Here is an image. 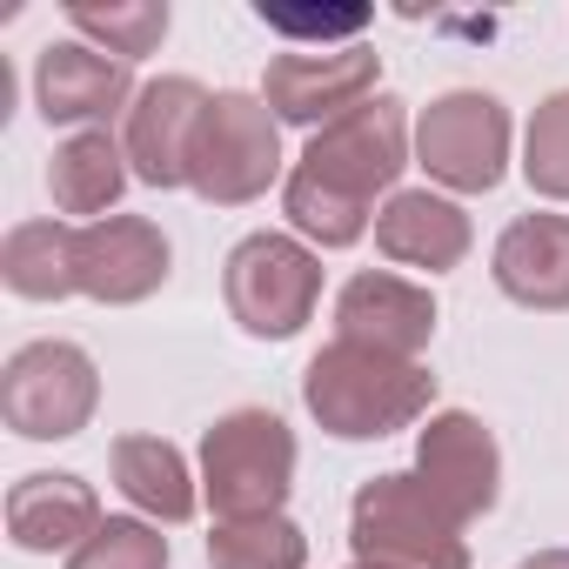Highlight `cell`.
Masks as SVG:
<instances>
[{"label":"cell","mask_w":569,"mask_h":569,"mask_svg":"<svg viewBox=\"0 0 569 569\" xmlns=\"http://www.w3.org/2000/svg\"><path fill=\"white\" fill-rule=\"evenodd\" d=\"M34 101L54 128L88 134L134 101V74H128V61H114L101 48L61 41V48H41V61H34Z\"/></svg>","instance_id":"cell-13"},{"label":"cell","mask_w":569,"mask_h":569,"mask_svg":"<svg viewBox=\"0 0 569 569\" xmlns=\"http://www.w3.org/2000/svg\"><path fill=\"white\" fill-rule=\"evenodd\" d=\"M114 489L148 509L154 522H188L194 516V482H188V462L168 436H121L114 442Z\"/></svg>","instance_id":"cell-20"},{"label":"cell","mask_w":569,"mask_h":569,"mask_svg":"<svg viewBox=\"0 0 569 569\" xmlns=\"http://www.w3.org/2000/svg\"><path fill=\"white\" fill-rule=\"evenodd\" d=\"M496 289L522 309H569V214H522L502 228Z\"/></svg>","instance_id":"cell-16"},{"label":"cell","mask_w":569,"mask_h":569,"mask_svg":"<svg viewBox=\"0 0 569 569\" xmlns=\"http://www.w3.org/2000/svg\"><path fill=\"white\" fill-rule=\"evenodd\" d=\"M376 88V54L369 48H336V54H274L261 101L274 121H302V128H329L342 114H356Z\"/></svg>","instance_id":"cell-11"},{"label":"cell","mask_w":569,"mask_h":569,"mask_svg":"<svg viewBox=\"0 0 569 569\" xmlns=\"http://www.w3.org/2000/svg\"><path fill=\"white\" fill-rule=\"evenodd\" d=\"M416 482H422L456 522H476V516L496 509L502 449H496V436H489L476 416L449 409V416H436V422L422 429V442H416Z\"/></svg>","instance_id":"cell-9"},{"label":"cell","mask_w":569,"mask_h":569,"mask_svg":"<svg viewBox=\"0 0 569 569\" xmlns=\"http://www.w3.org/2000/svg\"><path fill=\"white\" fill-rule=\"evenodd\" d=\"M128 148L108 141V128H88V134H68L54 148V168H48V188H54V208L61 214H88L101 221L114 208V194L128 188Z\"/></svg>","instance_id":"cell-19"},{"label":"cell","mask_w":569,"mask_h":569,"mask_svg":"<svg viewBox=\"0 0 569 569\" xmlns=\"http://www.w3.org/2000/svg\"><path fill=\"white\" fill-rule=\"evenodd\" d=\"M302 402L329 436L376 442V436L409 429L436 402V376L422 362H402V356H382L362 342H329L302 369Z\"/></svg>","instance_id":"cell-2"},{"label":"cell","mask_w":569,"mask_h":569,"mask_svg":"<svg viewBox=\"0 0 569 569\" xmlns=\"http://www.w3.org/2000/svg\"><path fill=\"white\" fill-rule=\"evenodd\" d=\"M68 21H74L81 34H94L101 54L141 61V54H154L161 34H168V0H108V8H88V0H74Z\"/></svg>","instance_id":"cell-22"},{"label":"cell","mask_w":569,"mask_h":569,"mask_svg":"<svg viewBox=\"0 0 569 569\" xmlns=\"http://www.w3.org/2000/svg\"><path fill=\"white\" fill-rule=\"evenodd\" d=\"M416 154L422 168L456 188V194H489L509 168V114L496 94H476V88H456L442 101L422 108L416 121Z\"/></svg>","instance_id":"cell-8"},{"label":"cell","mask_w":569,"mask_h":569,"mask_svg":"<svg viewBox=\"0 0 569 569\" xmlns=\"http://www.w3.org/2000/svg\"><path fill=\"white\" fill-rule=\"evenodd\" d=\"M101 529V502L81 476H21L8 489V536L28 556H74Z\"/></svg>","instance_id":"cell-15"},{"label":"cell","mask_w":569,"mask_h":569,"mask_svg":"<svg viewBox=\"0 0 569 569\" xmlns=\"http://www.w3.org/2000/svg\"><path fill=\"white\" fill-rule=\"evenodd\" d=\"M261 21L274 34H296V41H342V34H362L369 28L362 8H349V14H274V8H261Z\"/></svg>","instance_id":"cell-25"},{"label":"cell","mask_w":569,"mask_h":569,"mask_svg":"<svg viewBox=\"0 0 569 569\" xmlns=\"http://www.w3.org/2000/svg\"><path fill=\"white\" fill-rule=\"evenodd\" d=\"M322 302V261L296 234H248L228 254V309L248 336L261 342H289Z\"/></svg>","instance_id":"cell-6"},{"label":"cell","mask_w":569,"mask_h":569,"mask_svg":"<svg viewBox=\"0 0 569 569\" xmlns=\"http://www.w3.org/2000/svg\"><path fill=\"white\" fill-rule=\"evenodd\" d=\"M101 402L94 356L81 342H28L0 369V416L28 442H68L88 429Z\"/></svg>","instance_id":"cell-5"},{"label":"cell","mask_w":569,"mask_h":569,"mask_svg":"<svg viewBox=\"0 0 569 569\" xmlns=\"http://www.w3.org/2000/svg\"><path fill=\"white\" fill-rule=\"evenodd\" d=\"M429 336H436V296L402 274H382V268L356 274L336 302V342H362V349L416 362Z\"/></svg>","instance_id":"cell-14"},{"label":"cell","mask_w":569,"mask_h":569,"mask_svg":"<svg viewBox=\"0 0 569 569\" xmlns=\"http://www.w3.org/2000/svg\"><path fill=\"white\" fill-rule=\"evenodd\" d=\"M409 161V114L396 94H369L356 114L329 121L309 154L289 174V221L322 241V248H349L369 228V201L382 188H396Z\"/></svg>","instance_id":"cell-1"},{"label":"cell","mask_w":569,"mask_h":569,"mask_svg":"<svg viewBox=\"0 0 569 569\" xmlns=\"http://www.w3.org/2000/svg\"><path fill=\"white\" fill-rule=\"evenodd\" d=\"M456 529L462 522L416 476H376L356 489L349 509V542L369 569H469Z\"/></svg>","instance_id":"cell-4"},{"label":"cell","mask_w":569,"mask_h":569,"mask_svg":"<svg viewBox=\"0 0 569 569\" xmlns=\"http://www.w3.org/2000/svg\"><path fill=\"white\" fill-rule=\"evenodd\" d=\"M296 482V436L268 409H228L201 436V489L221 522L281 516V496Z\"/></svg>","instance_id":"cell-3"},{"label":"cell","mask_w":569,"mask_h":569,"mask_svg":"<svg viewBox=\"0 0 569 569\" xmlns=\"http://www.w3.org/2000/svg\"><path fill=\"white\" fill-rule=\"evenodd\" d=\"M522 174L536 194L549 201H569V88L549 94L529 121V141H522Z\"/></svg>","instance_id":"cell-24"},{"label":"cell","mask_w":569,"mask_h":569,"mask_svg":"<svg viewBox=\"0 0 569 569\" xmlns=\"http://www.w3.org/2000/svg\"><path fill=\"white\" fill-rule=\"evenodd\" d=\"M281 174V134L268 101L254 94H214L194 134V161H188V188L214 208H241L254 194H268V181Z\"/></svg>","instance_id":"cell-7"},{"label":"cell","mask_w":569,"mask_h":569,"mask_svg":"<svg viewBox=\"0 0 569 569\" xmlns=\"http://www.w3.org/2000/svg\"><path fill=\"white\" fill-rule=\"evenodd\" d=\"M522 569H569V549H542V556H529Z\"/></svg>","instance_id":"cell-26"},{"label":"cell","mask_w":569,"mask_h":569,"mask_svg":"<svg viewBox=\"0 0 569 569\" xmlns=\"http://www.w3.org/2000/svg\"><path fill=\"white\" fill-rule=\"evenodd\" d=\"M362 569H369V562H362Z\"/></svg>","instance_id":"cell-27"},{"label":"cell","mask_w":569,"mask_h":569,"mask_svg":"<svg viewBox=\"0 0 569 569\" xmlns=\"http://www.w3.org/2000/svg\"><path fill=\"white\" fill-rule=\"evenodd\" d=\"M168 281V234L148 214H101L81 221V296L128 309Z\"/></svg>","instance_id":"cell-12"},{"label":"cell","mask_w":569,"mask_h":569,"mask_svg":"<svg viewBox=\"0 0 569 569\" xmlns=\"http://www.w3.org/2000/svg\"><path fill=\"white\" fill-rule=\"evenodd\" d=\"M68 569H168V536L141 516H108L74 556Z\"/></svg>","instance_id":"cell-23"},{"label":"cell","mask_w":569,"mask_h":569,"mask_svg":"<svg viewBox=\"0 0 569 569\" xmlns=\"http://www.w3.org/2000/svg\"><path fill=\"white\" fill-rule=\"evenodd\" d=\"M208 562H214V569H302V562H309V536H302L289 516L214 522V536H208Z\"/></svg>","instance_id":"cell-21"},{"label":"cell","mask_w":569,"mask_h":569,"mask_svg":"<svg viewBox=\"0 0 569 569\" xmlns=\"http://www.w3.org/2000/svg\"><path fill=\"white\" fill-rule=\"evenodd\" d=\"M376 248L402 268H456L469 254V214L429 188H409V194H389V208L376 214Z\"/></svg>","instance_id":"cell-17"},{"label":"cell","mask_w":569,"mask_h":569,"mask_svg":"<svg viewBox=\"0 0 569 569\" xmlns=\"http://www.w3.org/2000/svg\"><path fill=\"white\" fill-rule=\"evenodd\" d=\"M0 281L21 302H61L81 296V228L68 221H21L0 248Z\"/></svg>","instance_id":"cell-18"},{"label":"cell","mask_w":569,"mask_h":569,"mask_svg":"<svg viewBox=\"0 0 569 569\" xmlns=\"http://www.w3.org/2000/svg\"><path fill=\"white\" fill-rule=\"evenodd\" d=\"M208 88L188 81V74H168V81H148L128 108V168L148 181V188H188V161H194V134H201V114H208Z\"/></svg>","instance_id":"cell-10"}]
</instances>
